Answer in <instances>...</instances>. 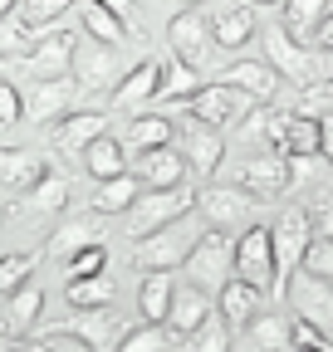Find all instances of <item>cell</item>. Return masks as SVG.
<instances>
[{
  "label": "cell",
  "instance_id": "40",
  "mask_svg": "<svg viewBox=\"0 0 333 352\" xmlns=\"http://www.w3.org/2000/svg\"><path fill=\"white\" fill-rule=\"evenodd\" d=\"M30 50H34V30L15 15H6V20H0V54H6V59H15V64H25L30 59Z\"/></svg>",
  "mask_w": 333,
  "mask_h": 352
},
{
  "label": "cell",
  "instance_id": "12",
  "mask_svg": "<svg viewBox=\"0 0 333 352\" xmlns=\"http://www.w3.org/2000/svg\"><path fill=\"white\" fill-rule=\"evenodd\" d=\"M284 294H289V303H294L299 318L319 323V328L333 338V279H323V274H314V270H299L294 279L284 284Z\"/></svg>",
  "mask_w": 333,
  "mask_h": 352
},
{
  "label": "cell",
  "instance_id": "8",
  "mask_svg": "<svg viewBox=\"0 0 333 352\" xmlns=\"http://www.w3.org/2000/svg\"><path fill=\"white\" fill-rule=\"evenodd\" d=\"M235 186L250 196V201H279L289 186V157L284 152H255V157H245L240 162V171H235Z\"/></svg>",
  "mask_w": 333,
  "mask_h": 352
},
{
  "label": "cell",
  "instance_id": "19",
  "mask_svg": "<svg viewBox=\"0 0 333 352\" xmlns=\"http://www.w3.org/2000/svg\"><path fill=\"white\" fill-rule=\"evenodd\" d=\"M216 314V294L211 289H201V284H177L172 289V308H166V328H172L177 338H191L206 318Z\"/></svg>",
  "mask_w": 333,
  "mask_h": 352
},
{
  "label": "cell",
  "instance_id": "54",
  "mask_svg": "<svg viewBox=\"0 0 333 352\" xmlns=\"http://www.w3.org/2000/svg\"><path fill=\"white\" fill-rule=\"evenodd\" d=\"M0 352H30L25 342H6V347H0Z\"/></svg>",
  "mask_w": 333,
  "mask_h": 352
},
{
  "label": "cell",
  "instance_id": "3",
  "mask_svg": "<svg viewBox=\"0 0 333 352\" xmlns=\"http://www.w3.org/2000/svg\"><path fill=\"white\" fill-rule=\"evenodd\" d=\"M74 83H78V94H89V98H98V94H113V83L122 78V59H118V44H103V39H94V34H78V44H74Z\"/></svg>",
  "mask_w": 333,
  "mask_h": 352
},
{
  "label": "cell",
  "instance_id": "5",
  "mask_svg": "<svg viewBox=\"0 0 333 352\" xmlns=\"http://www.w3.org/2000/svg\"><path fill=\"white\" fill-rule=\"evenodd\" d=\"M260 44H265V64H270L289 88H309V83H319V54L309 50V44L289 39L279 25H270V30L260 34Z\"/></svg>",
  "mask_w": 333,
  "mask_h": 352
},
{
  "label": "cell",
  "instance_id": "43",
  "mask_svg": "<svg viewBox=\"0 0 333 352\" xmlns=\"http://www.w3.org/2000/svg\"><path fill=\"white\" fill-rule=\"evenodd\" d=\"M69 6H74V0H20V10H15V15H20L30 30H45V25L64 20Z\"/></svg>",
  "mask_w": 333,
  "mask_h": 352
},
{
  "label": "cell",
  "instance_id": "38",
  "mask_svg": "<svg viewBox=\"0 0 333 352\" xmlns=\"http://www.w3.org/2000/svg\"><path fill=\"white\" fill-rule=\"evenodd\" d=\"M172 328H166V323H138V328H128V333H122L118 338V347L113 352H172Z\"/></svg>",
  "mask_w": 333,
  "mask_h": 352
},
{
  "label": "cell",
  "instance_id": "15",
  "mask_svg": "<svg viewBox=\"0 0 333 352\" xmlns=\"http://www.w3.org/2000/svg\"><path fill=\"white\" fill-rule=\"evenodd\" d=\"M108 113L103 108H74V113H64L54 127H45L50 132V142L64 152V157H83V147H89L94 138H103V132H108Z\"/></svg>",
  "mask_w": 333,
  "mask_h": 352
},
{
  "label": "cell",
  "instance_id": "21",
  "mask_svg": "<svg viewBox=\"0 0 333 352\" xmlns=\"http://www.w3.org/2000/svg\"><path fill=\"white\" fill-rule=\"evenodd\" d=\"M39 318H45V289L30 279L25 289H15V294L6 298V314H0V333H6V342H25V338L39 328Z\"/></svg>",
  "mask_w": 333,
  "mask_h": 352
},
{
  "label": "cell",
  "instance_id": "50",
  "mask_svg": "<svg viewBox=\"0 0 333 352\" xmlns=\"http://www.w3.org/2000/svg\"><path fill=\"white\" fill-rule=\"evenodd\" d=\"M314 54H333V10L319 20V34H314Z\"/></svg>",
  "mask_w": 333,
  "mask_h": 352
},
{
  "label": "cell",
  "instance_id": "11",
  "mask_svg": "<svg viewBox=\"0 0 333 352\" xmlns=\"http://www.w3.org/2000/svg\"><path fill=\"white\" fill-rule=\"evenodd\" d=\"M74 103H78L74 74H64V78H34L30 94H25V118L34 127H54L64 113H74Z\"/></svg>",
  "mask_w": 333,
  "mask_h": 352
},
{
  "label": "cell",
  "instance_id": "20",
  "mask_svg": "<svg viewBox=\"0 0 333 352\" xmlns=\"http://www.w3.org/2000/svg\"><path fill=\"white\" fill-rule=\"evenodd\" d=\"M138 166V182L147 186V191H172V186H186V176H191V166H186V152H177V147H152V152H142V157H133Z\"/></svg>",
  "mask_w": 333,
  "mask_h": 352
},
{
  "label": "cell",
  "instance_id": "37",
  "mask_svg": "<svg viewBox=\"0 0 333 352\" xmlns=\"http://www.w3.org/2000/svg\"><path fill=\"white\" fill-rule=\"evenodd\" d=\"M172 274H142L138 284V308L147 323H166V308H172Z\"/></svg>",
  "mask_w": 333,
  "mask_h": 352
},
{
  "label": "cell",
  "instance_id": "51",
  "mask_svg": "<svg viewBox=\"0 0 333 352\" xmlns=\"http://www.w3.org/2000/svg\"><path fill=\"white\" fill-rule=\"evenodd\" d=\"M319 127H323V162L333 166V103L319 113Z\"/></svg>",
  "mask_w": 333,
  "mask_h": 352
},
{
  "label": "cell",
  "instance_id": "2",
  "mask_svg": "<svg viewBox=\"0 0 333 352\" xmlns=\"http://www.w3.org/2000/svg\"><path fill=\"white\" fill-rule=\"evenodd\" d=\"M196 240H201V230H191V215H182V220H172V226L142 235L133 245V264H138L142 274H177Z\"/></svg>",
  "mask_w": 333,
  "mask_h": 352
},
{
  "label": "cell",
  "instance_id": "16",
  "mask_svg": "<svg viewBox=\"0 0 333 352\" xmlns=\"http://www.w3.org/2000/svg\"><path fill=\"white\" fill-rule=\"evenodd\" d=\"M74 44H78L74 30L39 34V39H34V50H30V59H25L20 69H25L30 78H64V74L74 69Z\"/></svg>",
  "mask_w": 333,
  "mask_h": 352
},
{
  "label": "cell",
  "instance_id": "53",
  "mask_svg": "<svg viewBox=\"0 0 333 352\" xmlns=\"http://www.w3.org/2000/svg\"><path fill=\"white\" fill-rule=\"evenodd\" d=\"M10 10H20V0H0V20H6Z\"/></svg>",
  "mask_w": 333,
  "mask_h": 352
},
{
  "label": "cell",
  "instance_id": "28",
  "mask_svg": "<svg viewBox=\"0 0 333 352\" xmlns=\"http://www.w3.org/2000/svg\"><path fill=\"white\" fill-rule=\"evenodd\" d=\"M172 138H177V122L166 113H138L122 132V147H128V157H142L152 147H172Z\"/></svg>",
  "mask_w": 333,
  "mask_h": 352
},
{
  "label": "cell",
  "instance_id": "55",
  "mask_svg": "<svg viewBox=\"0 0 333 352\" xmlns=\"http://www.w3.org/2000/svg\"><path fill=\"white\" fill-rule=\"evenodd\" d=\"M250 6H279V0H250Z\"/></svg>",
  "mask_w": 333,
  "mask_h": 352
},
{
  "label": "cell",
  "instance_id": "44",
  "mask_svg": "<svg viewBox=\"0 0 333 352\" xmlns=\"http://www.w3.org/2000/svg\"><path fill=\"white\" fill-rule=\"evenodd\" d=\"M289 347L294 352H333V342H328V333L319 328V323H309V318H289Z\"/></svg>",
  "mask_w": 333,
  "mask_h": 352
},
{
  "label": "cell",
  "instance_id": "56",
  "mask_svg": "<svg viewBox=\"0 0 333 352\" xmlns=\"http://www.w3.org/2000/svg\"><path fill=\"white\" fill-rule=\"evenodd\" d=\"M186 6H201V0H186Z\"/></svg>",
  "mask_w": 333,
  "mask_h": 352
},
{
  "label": "cell",
  "instance_id": "4",
  "mask_svg": "<svg viewBox=\"0 0 333 352\" xmlns=\"http://www.w3.org/2000/svg\"><path fill=\"white\" fill-rule=\"evenodd\" d=\"M182 215H196V191L191 186H172V191H147L142 186V196L128 206V235L142 240V235L172 226Z\"/></svg>",
  "mask_w": 333,
  "mask_h": 352
},
{
  "label": "cell",
  "instance_id": "18",
  "mask_svg": "<svg viewBox=\"0 0 333 352\" xmlns=\"http://www.w3.org/2000/svg\"><path fill=\"white\" fill-rule=\"evenodd\" d=\"M50 328H64V333L83 338L89 347H98V352H113L118 338L128 333V328H122V318L108 314V308H74L69 318H59V323H50Z\"/></svg>",
  "mask_w": 333,
  "mask_h": 352
},
{
  "label": "cell",
  "instance_id": "39",
  "mask_svg": "<svg viewBox=\"0 0 333 352\" xmlns=\"http://www.w3.org/2000/svg\"><path fill=\"white\" fill-rule=\"evenodd\" d=\"M39 254H45V250H15V254H0V298H10L15 289L30 284V274L39 270Z\"/></svg>",
  "mask_w": 333,
  "mask_h": 352
},
{
  "label": "cell",
  "instance_id": "33",
  "mask_svg": "<svg viewBox=\"0 0 333 352\" xmlns=\"http://www.w3.org/2000/svg\"><path fill=\"white\" fill-rule=\"evenodd\" d=\"M284 157H323V127L309 113H289L284 122Z\"/></svg>",
  "mask_w": 333,
  "mask_h": 352
},
{
  "label": "cell",
  "instance_id": "45",
  "mask_svg": "<svg viewBox=\"0 0 333 352\" xmlns=\"http://www.w3.org/2000/svg\"><path fill=\"white\" fill-rule=\"evenodd\" d=\"M108 270V245H89V250H78L64 259V274L69 279H89V274H103Z\"/></svg>",
  "mask_w": 333,
  "mask_h": 352
},
{
  "label": "cell",
  "instance_id": "34",
  "mask_svg": "<svg viewBox=\"0 0 333 352\" xmlns=\"http://www.w3.org/2000/svg\"><path fill=\"white\" fill-rule=\"evenodd\" d=\"M196 88H201V69L182 64L177 54L162 59V88H157V98H166V103H186Z\"/></svg>",
  "mask_w": 333,
  "mask_h": 352
},
{
  "label": "cell",
  "instance_id": "42",
  "mask_svg": "<svg viewBox=\"0 0 333 352\" xmlns=\"http://www.w3.org/2000/svg\"><path fill=\"white\" fill-rule=\"evenodd\" d=\"M25 347H30V352H98V347H89L83 338L64 333V328H34Z\"/></svg>",
  "mask_w": 333,
  "mask_h": 352
},
{
  "label": "cell",
  "instance_id": "22",
  "mask_svg": "<svg viewBox=\"0 0 333 352\" xmlns=\"http://www.w3.org/2000/svg\"><path fill=\"white\" fill-rule=\"evenodd\" d=\"M216 78L230 83V88H240L250 103H275V98H279V74H275L265 59H230Z\"/></svg>",
  "mask_w": 333,
  "mask_h": 352
},
{
  "label": "cell",
  "instance_id": "35",
  "mask_svg": "<svg viewBox=\"0 0 333 352\" xmlns=\"http://www.w3.org/2000/svg\"><path fill=\"white\" fill-rule=\"evenodd\" d=\"M78 20H83V34H94L103 44H122V39H133L128 25H122L108 6H98V0H78Z\"/></svg>",
  "mask_w": 333,
  "mask_h": 352
},
{
  "label": "cell",
  "instance_id": "24",
  "mask_svg": "<svg viewBox=\"0 0 333 352\" xmlns=\"http://www.w3.org/2000/svg\"><path fill=\"white\" fill-rule=\"evenodd\" d=\"M265 298H270L265 289H255V284H245L240 274H230V279L216 289V314L230 323V333H240V328L265 308Z\"/></svg>",
  "mask_w": 333,
  "mask_h": 352
},
{
  "label": "cell",
  "instance_id": "31",
  "mask_svg": "<svg viewBox=\"0 0 333 352\" xmlns=\"http://www.w3.org/2000/svg\"><path fill=\"white\" fill-rule=\"evenodd\" d=\"M240 338H245L250 352H294L289 347V318L284 314H265V308L240 328Z\"/></svg>",
  "mask_w": 333,
  "mask_h": 352
},
{
  "label": "cell",
  "instance_id": "17",
  "mask_svg": "<svg viewBox=\"0 0 333 352\" xmlns=\"http://www.w3.org/2000/svg\"><path fill=\"white\" fill-rule=\"evenodd\" d=\"M157 88H162V59H142V64H133L128 74L113 83L108 108H113V113H138L142 103L157 98Z\"/></svg>",
  "mask_w": 333,
  "mask_h": 352
},
{
  "label": "cell",
  "instance_id": "10",
  "mask_svg": "<svg viewBox=\"0 0 333 352\" xmlns=\"http://www.w3.org/2000/svg\"><path fill=\"white\" fill-rule=\"evenodd\" d=\"M206 50H211V20L196 6H186L166 20V54H177L191 69H206Z\"/></svg>",
  "mask_w": 333,
  "mask_h": 352
},
{
  "label": "cell",
  "instance_id": "41",
  "mask_svg": "<svg viewBox=\"0 0 333 352\" xmlns=\"http://www.w3.org/2000/svg\"><path fill=\"white\" fill-rule=\"evenodd\" d=\"M186 352H230V323L221 314H211V318L186 338Z\"/></svg>",
  "mask_w": 333,
  "mask_h": 352
},
{
  "label": "cell",
  "instance_id": "1",
  "mask_svg": "<svg viewBox=\"0 0 333 352\" xmlns=\"http://www.w3.org/2000/svg\"><path fill=\"white\" fill-rule=\"evenodd\" d=\"M275 235V298H284V284L304 270V254L314 245V220H309V206H284L279 220L270 226Z\"/></svg>",
  "mask_w": 333,
  "mask_h": 352
},
{
  "label": "cell",
  "instance_id": "36",
  "mask_svg": "<svg viewBox=\"0 0 333 352\" xmlns=\"http://www.w3.org/2000/svg\"><path fill=\"white\" fill-rule=\"evenodd\" d=\"M118 294V284L108 274H89V279H69L64 284V303L69 308H108Z\"/></svg>",
  "mask_w": 333,
  "mask_h": 352
},
{
  "label": "cell",
  "instance_id": "23",
  "mask_svg": "<svg viewBox=\"0 0 333 352\" xmlns=\"http://www.w3.org/2000/svg\"><path fill=\"white\" fill-rule=\"evenodd\" d=\"M89 245H103V215L98 210H78V215H69L64 226L50 235V245H45V254L50 259H69V254H78V250H89Z\"/></svg>",
  "mask_w": 333,
  "mask_h": 352
},
{
  "label": "cell",
  "instance_id": "13",
  "mask_svg": "<svg viewBox=\"0 0 333 352\" xmlns=\"http://www.w3.org/2000/svg\"><path fill=\"white\" fill-rule=\"evenodd\" d=\"M196 215L206 220V230H245V215H250V196L240 186H201L196 191Z\"/></svg>",
  "mask_w": 333,
  "mask_h": 352
},
{
  "label": "cell",
  "instance_id": "14",
  "mask_svg": "<svg viewBox=\"0 0 333 352\" xmlns=\"http://www.w3.org/2000/svg\"><path fill=\"white\" fill-rule=\"evenodd\" d=\"M69 196H74V182L64 171H45L39 182L20 196V206H6V215H25V220H50V215H64L69 210Z\"/></svg>",
  "mask_w": 333,
  "mask_h": 352
},
{
  "label": "cell",
  "instance_id": "7",
  "mask_svg": "<svg viewBox=\"0 0 333 352\" xmlns=\"http://www.w3.org/2000/svg\"><path fill=\"white\" fill-rule=\"evenodd\" d=\"M250 113H255V103H250L240 88L230 83H201L196 94L186 98V118H196L201 127H230V122H245Z\"/></svg>",
  "mask_w": 333,
  "mask_h": 352
},
{
  "label": "cell",
  "instance_id": "9",
  "mask_svg": "<svg viewBox=\"0 0 333 352\" xmlns=\"http://www.w3.org/2000/svg\"><path fill=\"white\" fill-rule=\"evenodd\" d=\"M235 274L275 298V235H270V226H245V235L235 240Z\"/></svg>",
  "mask_w": 333,
  "mask_h": 352
},
{
  "label": "cell",
  "instance_id": "49",
  "mask_svg": "<svg viewBox=\"0 0 333 352\" xmlns=\"http://www.w3.org/2000/svg\"><path fill=\"white\" fill-rule=\"evenodd\" d=\"M309 220H314V235L333 240V191H319V201L309 206Z\"/></svg>",
  "mask_w": 333,
  "mask_h": 352
},
{
  "label": "cell",
  "instance_id": "46",
  "mask_svg": "<svg viewBox=\"0 0 333 352\" xmlns=\"http://www.w3.org/2000/svg\"><path fill=\"white\" fill-rule=\"evenodd\" d=\"M15 122H25V94L10 78H0V127H15Z\"/></svg>",
  "mask_w": 333,
  "mask_h": 352
},
{
  "label": "cell",
  "instance_id": "30",
  "mask_svg": "<svg viewBox=\"0 0 333 352\" xmlns=\"http://www.w3.org/2000/svg\"><path fill=\"white\" fill-rule=\"evenodd\" d=\"M78 166L89 171V182H108V176H122V171H128V147H122V138L103 132V138H94L89 147H83Z\"/></svg>",
  "mask_w": 333,
  "mask_h": 352
},
{
  "label": "cell",
  "instance_id": "58",
  "mask_svg": "<svg viewBox=\"0 0 333 352\" xmlns=\"http://www.w3.org/2000/svg\"><path fill=\"white\" fill-rule=\"evenodd\" d=\"M133 6H142V0H133Z\"/></svg>",
  "mask_w": 333,
  "mask_h": 352
},
{
  "label": "cell",
  "instance_id": "57",
  "mask_svg": "<svg viewBox=\"0 0 333 352\" xmlns=\"http://www.w3.org/2000/svg\"><path fill=\"white\" fill-rule=\"evenodd\" d=\"M328 88H333V74H328Z\"/></svg>",
  "mask_w": 333,
  "mask_h": 352
},
{
  "label": "cell",
  "instance_id": "59",
  "mask_svg": "<svg viewBox=\"0 0 333 352\" xmlns=\"http://www.w3.org/2000/svg\"><path fill=\"white\" fill-rule=\"evenodd\" d=\"M172 352H177V347H172Z\"/></svg>",
  "mask_w": 333,
  "mask_h": 352
},
{
  "label": "cell",
  "instance_id": "26",
  "mask_svg": "<svg viewBox=\"0 0 333 352\" xmlns=\"http://www.w3.org/2000/svg\"><path fill=\"white\" fill-rule=\"evenodd\" d=\"M250 39H260V20H255V6H230L211 20V44L226 54H240Z\"/></svg>",
  "mask_w": 333,
  "mask_h": 352
},
{
  "label": "cell",
  "instance_id": "27",
  "mask_svg": "<svg viewBox=\"0 0 333 352\" xmlns=\"http://www.w3.org/2000/svg\"><path fill=\"white\" fill-rule=\"evenodd\" d=\"M186 166H191V176H201V182H211V176L221 171V157H226V138H221V127H191L186 132Z\"/></svg>",
  "mask_w": 333,
  "mask_h": 352
},
{
  "label": "cell",
  "instance_id": "25",
  "mask_svg": "<svg viewBox=\"0 0 333 352\" xmlns=\"http://www.w3.org/2000/svg\"><path fill=\"white\" fill-rule=\"evenodd\" d=\"M45 171H50V157L39 147H6L0 152V186H6L10 196H25Z\"/></svg>",
  "mask_w": 333,
  "mask_h": 352
},
{
  "label": "cell",
  "instance_id": "48",
  "mask_svg": "<svg viewBox=\"0 0 333 352\" xmlns=\"http://www.w3.org/2000/svg\"><path fill=\"white\" fill-rule=\"evenodd\" d=\"M98 6H108L122 25H128V34H133V44H147V30L138 25V6H133V0H98Z\"/></svg>",
  "mask_w": 333,
  "mask_h": 352
},
{
  "label": "cell",
  "instance_id": "6",
  "mask_svg": "<svg viewBox=\"0 0 333 352\" xmlns=\"http://www.w3.org/2000/svg\"><path fill=\"white\" fill-rule=\"evenodd\" d=\"M182 274H191V284H201V289L216 294L235 274V240L221 235V230H201V240L191 245V254L182 264Z\"/></svg>",
  "mask_w": 333,
  "mask_h": 352
},
{
  "label": "cell",
  "instance_id": "47",
  "mask_svg": "<svg viewBox=\"0 0 333 352\" xmlns=\"http://www.w3.org/2000/svg\"><path fill=\"white\" fill-rule=\"evenodd\" d=\"M304 270H314V274L333 279V240L314 235V245H309V254H304Z\"/></svg>",
  "mask_w": 333,
  "mask_h": 352
},
{
  "label": "cell",
  "instance_id": "29",
  "mask_svg": "<svg viewBox=\"0 0 333 352\" xmlns=\"http://www.w3.org/2000/svg\"><path fill=\"white\" fill-rule=\"evenodd\" d=\"M333 10V0H279V30L289 39H299L314 50V34H319V20Z\"/></svg>",
  "mask_w": 333,
  "mask_h": 352
},
{
  "label": "cell",
  "instance_id": "52",
  "mask_svg": "<svg viewBox=\"0 0 333 352\" xmlns=\"http://www.w3.org/2000/svg\"><path fill=\"white\" fill-rule=\"evenodd\" d=\"M15 69H20L15 59H6V54H0V78H15Z\"/></svg>",
  "mask_w": 333,
  "mask_h": 352
},
{
  "label": "cell",
  "instance_id": "32",
  "mask_svg": "<svg viewBox=\"0 0 333 352\" xmlns=\"http://www.w3.org/2000/svg\"><path fill=\"white\" fill-rule=\"evenodd\" d=\"M142 196V182H138V171H122V176H108V182H98L94 191V210L98 215H128V206Z\"/></svg>",
  "mask_w": 333,
  "mask_h": 352
}]
</instances>
